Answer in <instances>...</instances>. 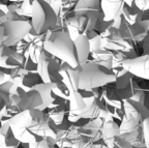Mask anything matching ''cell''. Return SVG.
Instances as JSON below:
<instances>
[{"instance_id": "cell-18", "label": "cell", "mask_w": 149, "mask_h": 148, "mask_svg": "<svg viewBox=\"0 0 149 148\" xmlns=\"http://www.w3.org/2000/svg\"><path fill=\"white\" fill-rule=\"evenodd\" d=\"M134 3L141 10H148L149 9V0H134Z\"/></svg>"}, {"instance_id": "cell-5", "label": "cell", "mask_w": 149, "mask_h": 148, "mask_svg": "<svg viewBox=\"0 0 149 148\" xmlns=\"http://www.w3.org/2000/svg\"><path fill=\"white\" fill-rule=\"evenodd\" d=\"M30 14L31 32L36 36H45L57 27L59 22V14L45 0H34L30 7Z\"/></svg>"}, {"instance_id": "cell-14", "label": "cell", "mask_w": 149, "mask_h": 148, "mask_svg": "<svg viewBox=\"0 0 149 148\" xmlns=\"http://www.w3.org/2000/svg\"><path fill=\"white\" fill-rule=\"evenodd\" d=\"M74 49H76V56L79 67H81L84 63L88 61L89 55H90V44L89 38L84 34H79L77 37H74ZM79 70V68H78Z\"/></svg>"}, {"instance_id": "cell-12", "label": "cell", "mask_w": 149, "mask_h": 148, "mask_svg": "<svg viewBox=\"0 0 149 148\" xmlns=\"http://www.w3.org/2000/svg\"><path fill=\"white\" fill-rule=\"evenodd\" d=\"M16 50L15 47H0V66L12 70L25 64L26 57Z\"/></svg>"}, {"instance_id": "cell-13", "label": "cell", "mask_w": 149, "mask_h": 148, "mask_svg": "<svg viewBox=\"0 0 149 148\" xmlns=\"http://www.w3.org/2000/svg\"><path fill=\"white\" fill-rule=\"evenodd\" d=\"M124 0H100L102 16L105 22H113L122 15L124 7Z\"/></svg>"}, {"instance_id": "cell-11", "label": "cell", "mask_w": 149, "mask_h": 148, "mask_svg": "<svg viewBox=\"0 0 149 148\" xmlns=\"http://www.w3.org/2000/svg\"><path fill=\"white\" fill-rule=\"evenodd\" d=\"M120 64L128 74L149 80V54L125 58Z\"/></svg>"}, {"instance_id": "cell-9", "label": "cell", "mask_w": 149, "mask_h": 148, "mask_svg": "<svg viewBox=\"0 0 149 148\" xmlns=\"http://www.w3.org/2000/svg\"><path fill=\"white\" fill-rule=\"evenodd\" d=\"M53 55L50 56L49 53L45 50H42L37 57L36 60V68L37 74L40 75V79L44 83L49 82H55L58 83L62 82L60 76V65L59 61L55 59Z\"/></svg>"}, {"instance_id": "cell-22", "label": "cell", "mask_w": 149, "mask_h": 148, "mask_svg": "<svg viewBox=\"0 0 149 148\" xmlns=\"http://www.w3.org/2000/svg\"><path fill=\"white\" fill-rule=\"evenodd\" d=\"M68 1H70V0H63V3H64V4H66V3H68Z\"/></svg>"}, {"instance_id": "cell-7", "label": "cell", "mask_w": 149, "mask_h": 148, "mask_svg": "<svg viewBox=\"0 0 149 148\" xmlns=\"http://www.w3.org/2000/svg\"><path fill=\"white\" fill-rule=\"evenodd\" d=\"M108 88L102 92V97L108 106L114 109L122 108V104L133 95V79L130 75L117 76L116 81L108 84Z\"/></svg>"}, {"instance_id": "cell-8", "label": "cell", "mask_w": 149, "mask_h": 148, "mask_svg": "<svg viewBox=\"0 0 149 148\" xmlns=\"http://www.w3.org/2000/svg\"><path fill=\"white\" fill-rule=\"evenodd\" d=\"M4 32L2 46L15 47L31 33V23L25 20H4L1 22Z\"/></svg>"}, {"instance_id": "cell-3", "label": "cell", "mask_w": 149, "mask_h": 148, "mask_svg": "<svg viewBox=\"0 0 149 148\" xmlns=\"http://www.w3.org/2000/svg\"><path fill=\"white\" fill-rule=\"evenodd\" d=\"M59 84L55 82L40 83L32 88L23 91L21 94L12 93V108H16L18 111L26 110H40L45 111L51 106L53 102V91L58 87Z\"/></svg>"}, {"instance_id": "cell-20", "label": "cell", "mask_w": 149, "mask_h": 148, "mask_svg": "<svg viewBox=\"0 0 149 148\" xmlns=\"http://www.w3.org/2000/svg\"><path fill=\"white\" fill-rule=\"evenodd\" d=\"M4 79H5V73L0 70V83H2L4 81Z\"/></svg>"}, {"instance_id": "cell-1", "label": "cell", "mask_w": 149, "mask_h": 148, "mask_svg": "<svg viewBox=\"0 0 149 148\" xmlns=\"http://www.w3.org/2000/svg\"><path fill=\"white\" fill-rule=\"evenodd\" d=\"M100 20H104L100 0H78L72 14L65 20V24L70 32L77 33V36L88 35L96 31Z\"/></svg>"}, {"instance_id": "cell-17", "label": "cell", "mask_w": 149, "mask_h": 148, "mask_svg": "<svg viewBox=\"0 0 149 148\" xmlns=\"http://www.w3.org/2000/svg\"><path fill=\"white\" fill-rule=\"evenodd\" d=\"M143 139H144L145 148H149V117H147L142 124Z\"/></svg>"}, {"instance_id": "cell-6", "label": "cell", "mask_w": 149, "mask_h": 148, "mask_svg": "<svg viewBox=\"0 0 149 148\" xmlns=\"http://www.w3.org/2000/svg\"><path fill=\"white\" fill-rule=\"evenodd\" d=\"M78 70V87L80 90H92L116 81L117 75L112 71L105 72L94 61H87Z\"/></svg>"}, {"instance_id": "cell-15", "label": "cell", "mask_w": 149, "mask_h": 148, "mask_svg": "<svg viewBox=\"0 0 149 148\" xmlns=\"http://www.w3.org/2000/svg\"><path fill=\"white\" fill-rule=\"evenodd\" d=\"M14 87V83L10 80L4 82L0 85V115L6 113L12 108V89Z\"/></svg>"}, {"instance_id": "cell-19", "label": "cell", "mask_w": 149, "mask_h": 148, "mask_svg": "<svg viewBox=\"0 0 149 148\" xmlns=\"http://www.w3.org/2000/svg\"><path fill=\"white\" fill-rule=\"evenodd\" d=\"M0 13H1V9H0ZM3 39H4V32H3V27L0 22V47L3 45Z\"/></svg>"}, {"instance_id": "cell-4", "label": "cell", "mask_w": 149, "mask_h": 148, "mask_svg": "<svg viewBox=\"0 0 149 148\" xmlns=\"http://www.w3.org/2000/svg\"><path fill=\"white\" fill-rule=\"evenodd\" d=\"M42 47L45 51L62 60L70 67L74 70L79 68L74 39L68 30L49 31L45 35Z\"/></svg>"}, {"instance_id": "cell-21", "label": "cell", "mask_w": 149, "mask_h": 148, "mask_svg": "<svg viewBox=\"0 0 149 148\" xmlns=\"http://www.w3.org/2000/svg\"><path fill=\"white\" fill-rule=\"evenodd\" d=\"M1 125H2V116L0 115V127H1Z\"/></svg>"}, {"instance_id": "cell-2", "label": "cell", "mask_w": 149, "mask_h": 148, "mask_svg": "<svg viewBox=\"0 0 149 148\" xmlns=\"http://www.w3.org/2000/svg\"><path fill=\"white\" fill-rule=\"evenodd\" d=\"M123 115L119 124L120 138L135 147L143 137V121L149 117V109L140 103L127 100L122 104Z\"/></svg>"}, {"instance_id": "cell-10", "label": "cell", "mask_w": 149, "mask_h": 148, "mask_svg": "<svg viewBox=\"0 0 149 148\" xmlns=\"http://www.w3.org/2000/svg\"><path fill=\"white\" fill-rule=\"evenodd\" d=\"M102 47L114 52H128L133 50V46L122 36L118 28L110 25L100 33Z\"/></svg>"}, {"instance_id": "cell-16", "label": "cell", "mask_w": 149, "mask_h": 148, "mask_svg": "<svg viewBox=\"0 0 149 148\" xmlns=\"http://www.w3.org/2000/svg\"><path fill=\"white\" fill-rule=\"evenodd\" d=\"M70 148H108L105 144L93 143V142H86V141H79L74 143Z\"/></svg>"}]
</instances>
